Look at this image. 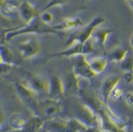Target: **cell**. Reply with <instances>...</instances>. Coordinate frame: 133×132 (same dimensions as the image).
<instances>
[{
    "label": "cell",
    "instance_id": "83f0119b",
    "mask_svg": "<svg viewBox=\"0 0 133 132\" xmlns=\"http://www.w3.org/2000/svg\"><path fill=\"white\" fill-rule=\"evenodd\" d=\"M5 113L3 112L2 107H0V128L2 127L3 123H4V121H5Z\"/></svg>",
    "mask_w": 133,
    "mask_h": 132
},
{
    "label": "cell",
    "instance_id": "836d02e7",
    "mask_svg": "<svg viewBox=\"0 0 133 132\" xmlns=\"http://www.w3.org/2000/svg\"><path fill=\"white\" fill-rule=\"evenodd\" d=\"M16 1H17V2H18V1H19V0H16Z\"/></svg>",
    "mask_w": 133,
    "mask_h": 132
},
{
    "label": "cell",
    "instance_id": "ba28073f",
    "mask_svg": "<svg viewBox=\"0 0 133 132\" xmlns=\"http://www.w3.org/2000/svg\"><path fill=\"white\" fill-rule=\"evenodd\" d=\"M66 94L64 79L58 75H52L48 79V97L54 100H62Z\"/></svg>",
    "mask_w": 133,
    "mask_h": 132
},
{
    "label": "cell",
    "instance_id": "7402d4cb",
    "mask_svg": "<svg viewBox=\"0 0 133 132\" xmlns=\"http://www.w3.org/2000/svg\"><path fill=\"white\" fill-rule=\"evenodd\" d=\"M121 69L125 72H132V58L128 55L123 61L121 63Z\"/></svg>",
    "mask_w": 133,
    "mask_h": 132
},
{
    "label": "cell",
    "instance_id": "277c9868",
    "mask_svg": "<svg viewBox=\"0 0 133 132\" xmlns=\"http://www.w3.org/2000/svg\"><path fill=\"white\" fill-rule=\"evenodd\" d=\"M16 92L22 102L25 104L35 115H38L40 100L39 95L31 90L22 81H18L15 84Z\"/></svg>",
    "mask_w": 133,
    "mask_h": 132
},
{
    "label": "cell",
    "instance_id": "2e32d148",
    "mask_svg": "<svg viewBox=\"0 0 133 132\" xmlns=\"http://www.w3.org/2000/svg\"><path fill=\"white\" fill-rule=\"evenodd\" d=\"M45 120L39 115H34L29 121H27L24 128L19 132H38L45 126Z\"/></svg>",
    "mask_w": 133,
    "mask_h": 132
},
{
    "label": "cell",
    "instance_id": "5bb4252c",
    "mask_svg": "<svg viewBox=\"0 0 133 132\" xmlns=\"http://www.w3.org/2000/svg\"><path fill=\"white\" fill-rule=\"evenodd\" d=\"M84 25V22L78 17H70L67 18L60 22L59 24L52 26L54 30L58 31H68V30H76L82 28Z\"/></svg>",
    "mask_w": 133,
    "mask_h": 132
},
{
    "label": "cell",
    "instance_id": "9a60e30c",
    "mask_svg": "<svg viewBox=\"0 0 133 132\" xmlns=\"http://www.w3.org/2000/svg\"><path fill=\"white\" fill-rule=\"evenodd\" d=\"M113 32L114 31L110 29H99L96 30L92 37L94 45L96 44L102 50H106L107 43Z\"/></svg>",
    "mask_w": 133,
    "mask_h": 132
},
{
    "label": "cell",
    "instance_id": "f546056e",
    "mask_svg": "<svg viewBox=\"0 0 133 132\" xmlns=\"http://www.w3.org/2000/svg\"><path fill=\"white\" fill-rule=\"evenodd\" d=\"M126 2H127L128 5H129V6L132 9L133 7V0H126Z\"/></svg>",
    "mask_w": 133,
    "mask_h": 132
},
{
    "label": "cell",
    "instance_id": "603a6c76",
    "mask_svg": "<svg viewBox=\"0 0 133 132\" xmlns=\"http://www.w3.org/2000/svg\"><path fill=\"white\" fill-rule=\"evenodd\" d=\"M39 18L43 23L48 25H50V24L53 22L54 19L53 13L49 12L48 11H42L39 16Z\"/></svg>",
    "mask_w": 133,
    "mask_h": 132
},
{
    "label": "cell",
    "instance_id": "d4e9b609",
    "mask_svg": "<svg viewBox=\"0 0 133 132\" xmlns=\"http://www.w3.org/2000/svg\"><path fill=\"white\" fill-rule=\"evenodd\" d=\"M14 65H14V64H6V63L2 64L0 65V75H5L8 74Z\"/></svg>",
    "mask_w": 133,
    "mask_h": 132
},
{
    "label": "cell",
    "instance_id": "8992f818",
    "mask_svg": "<svg viewBox=\"0 0 133 132\" xmlns=\"http://www.w3.org/2000/svg\"><path fill=\"white\" fill-rule=\"evenodd\" d=\"M63 109V101L61 100H54L48 98L40 101L38 115L45 120H51L57 118Z\"/></svg>",
    "mask_w": 133,
    "mask_h": 132
},
{
    "label": "cell",
    "instance_id": "ffe728a7",
    "mask_svg": "<svg viewBox=\"0 0 133 132\" xmlns=\"http://www.w3.org/2000/svg\"><path fill=\"white\" fill-rule=\"evenodd\" d=\"M26 121L25 119L21 114H14L10 117V124L13 129L19 131L24 128Z\"/></svg>",
    "mask_w": 133,
    "mask_h": 132
},
{
    "label": "cell",
    "instance_id": "d6a6232c",
    "mask_svg": "<svg viewBox=\"0 0 133 132\" xmlns=\"http://www.w3.org/2000/svg\"><path fill=\"white\" fill-rule=\"evenodd\" d=\"M83 2H88V1H89V0H82Z\"/></svg>",
    "mask_w": 133,
    "mask_h": 132
},
{
    "label": "cell",
    "instance_id": "d6986e66",
    "mask_svg": "<svg viewBox=\"0 0 133 132\" xmlns=\"http://www.w3.org/2000/svg\"><path fill=\"white\" fill-rule=\"evenodd\" d=\"M90 67L95 75L101 74L107 69L108 65V58L105 57H97L88 60Z\"/></svg>",
    "mask_w": 133,
    "mask_h": 132
},
{
    "label": "cell",
    "instance_id": "7a4b0ae2",
    "mask_svg": "<svg viewBox=\"0 0 133 132\" xmlns=\"http://www.w3.org/2000/svg\"><path fill=\"white\" fill-rule=\"evenodd\" d=\"M48 132H82L88 128L77 119H59L58 117L45 121Z\"/></svg>",
    "mask_w": 133,
    "mask_h": 132
},
{
    "label": "cell",
    "instance_id": "3957f363",
    "mask_svg": "<svg viewBox=\"0 0 133 132\" xmlns=\"http://www.w3.org/2000/svg\"><path fill=\"white\" fill-rule=\"evenodd\" d=\"M94 50H95V46H94V43L92 38L83 44L75 40H71L70 44L67 49L64 51L57 52V53H50V55L51 58L78 57L81 55H87L90 53H92L93 51H94Z\"/></svg>",
    "mask_w": 133,
    "mask_h": 132
},
{
    "label": "cell",
    "instance_id": "7c38bea8",
    "mask_svg": "<svg viewBox=\"0 0 133 132\" xmlns=\"http://www.w3.org/2000/svg\"><path fill=\"white\" fill-rule=\"evenodd\" d=\"M120 81L121 78L117 75H110L103 80L100 86V89L105 105L108 106L110 93L112 91L120 84Z\"/></svg>",
    "mask_w": 133,
    "mask_h": 132
},
{
    "label": "cell",
    "instance_id": "484cf974",
    "mask_svg": "<svg viewBox=\"0 0 133 132\" xmlns=\"http://www.w3.org/2000/svg\"><path fill=\"white\" fill-rule=\"evenodd\" d=\"M124 79L127 84H132L133 79L132 72H125L124 74Z\"/></svg>",
    "mask_w": 133,
    "mask_h": 132
},
{
    "label": "cell",
    "instance_id": "ac0fdd59",
    "mask_svg": "<svg viewBox=\"0 0 133 132\" xmlns=\"http://www.w3.org/2000/svg\"><path fill=\"white\" fill-rule=\"evenodd\" d=\"M128 55V50L121 45L114 47L108 54V59L111 62L121 64Z\"/></svg>",
    "mask_w": 133,
    "mask_h": 132
},
{
    "label": "cell",
    "instance_id": "f1b7e54d",
    "mask_svg": "<svg viewBox=\"0 0 133 132\" xmlns=\"http://www.w3.org/2000/svg\"><path fill=\"white\" fill-rule=\"evenodd\" d=\"M4 63V60H3V55H2V50H1V48H0V65Z\"/></svg>",
    "mask_w": 133,
    "mask_h": 132
},
{
    "label": "cell",
    "instance_id": "30bf717a",
    "mask_svg": "<svg viewBox=\"0 0 133 132\" xmlns=\"http://www.w3.org/2000/svg\"><path fill=\"white\" fill-rule=\"evenodd\" d=\"M19 51L23 59H32L40 53L42 45L38 39L31 37L19 44Z\"/></svg>",
    "mask_w": 133,
    "mask_h": 132
},
{
    "label": "cell",
    "instance_id": "4316f807",
    "mask_svg": "<svg viewBox=\"0 0 133 132\" xmlns=\"http://www.w3.org/2000/svg\"><path fill=\"white\" fill-rule=\"evenodd\" d=\"M126 100L130 106H132V92H129L126 95Z\"/></svg>",
    "mask_w": 133,
    "mask_h": 132
},
{
    "label": "cell",
    "instance_id": "44dd1931",
    "mask_svg": "<svg viewBox=\"0 0 133 132\" xmlns=\"http://www.w3.org/2000/svg\"><path fill=\"white\" fill-rule=\"evenodd\" d=\"M69 1L70 0H50L48 3L42 8L41 12L45 11H48L49 9L52 8H54V7L64 5L68 3Z\"/></svg>",
    "mask_w": 133,
    "mask_h": 132
},
{
    "label": "cell",
    "instance_id": "6da1fadb",
    "mask_svg": "<svg viewBox=\"0 0 133 132\" xmlns=\"http://www.w3.org/2000/svg\"><path fill=\"white\" fill-rule=\"evenodd\" d=\"M56 34L59 32L54 30L52 26L46 25L41 21L39 16H37L25 25L11 29L5 32V41H11L14 38L23 34Z\"/></svg>",
    "mask_w": 133,
    "mask_h": 132
},
{
    "label": "cell",
    "instance_id": "e0dca14e",
    "mask_svg": "<svg viewBox=\"0 0 133 132\" xmlns=\"http://www.w3.org/2000/svg\"><path fill=\"white\" fill-rule=\"evenodd\" d=\"M19 3L16 0H5L0 8V12L5 18L14 17L19 11Z\"/></svg>",
    "mask_w": 133,
    "mask_h": 132
},
{
    "label": "cell",
    "instance_id": "52a82bcc",
    "mask_svg": "<svg viewBox=\"0 0 133 132\" xmlns=\"http://www.w3.org/2000/svg\"><path fill=\"white\" fill-rule=\"evenodd\" d=\"M106 19L102 16H97L94 17L87 25H84L81 30L79 31L78 34L72 38V40H75L80 43H84L90 39L92 37L94 33L97 30V28L102 25Z\"/></svg>",
    "mask_w": 133,
    "mask_h": 132
},
{
    "label": "cell",
    "instance_id": "cb8c5ba5",
    "mask_svg": "<svg viewBox=\"0 0 133 132\" xmlns=\"http://www.w3.org/2000/svg\"><path fill=\"white\" fill-rule=\"evenodd\" d=\"M124 89L122 87H120L119 85H118L112 91L110 95V99L116 101V100H119L123 95Z\"/></svg>",
    "mask_w": 133,
    "mask_h": 132
},
{
    "label": "cell",
    "instance_id": "4dcf8cb0",
    "mask_svg": "<svg viewBox=\"0 0 133 132\" xmlns=\"http://www.w3.org/2000/svg\"><path fill=\"white\" fill-rule=\"evenodd\" d=\"M4 1H5V0H0V8H1V7H2V4L3 3Z\"/></svg>",
    "mask_w": 133,
    "mask_h": 132
},
{
    "label": "cell",
    "instance_id": "9c48e42d",
    "mask_svg": "<svg viewBox=\"0 0 133 132\" xmlns=\"http://www.w3.org/2000/svg\"><path fill=\"white\" fill-rule=\"evenodd\" d=\"M22 82L39 95L41 94H48V80H46L41 75L28 73L26 75L25 81Z\"/></svg>",
    "mask_w": 133,
    "mask_h": 132
},
{
    "label": "cell",
    "instance_id": "8fae6325",
    "mask_svg": "<svg viewBox=\"0 0 133 132\" xmlns=\"http://www.w3.org/2000/svg\"><path fill=\"white\" fill-rule=\"evenodd\" d=\"M78 58V61L72 70V73L79 79L81 78L91 79L95 78L96 75L91 69L88 60L86 58V55H81Z\"/></svg>",
    "mask_w": 133,
    "mask_h": 132
},
{
    "label": "cell",
    "instance_id": "5b68a950",
    "mask_svg": "<svg viewBox=\"0 0 133 132\" xmlns=\"http://www.w3.org/2000/svg\"><path fill=\"white\" fill-rule=\"evenodd\" d=\"M76 119L87 128H100V120L92 106L88 104H82L76 112Z\"/></svg>",
    "mask_w": 133,
    "mask_h": 132
},
{
    "label": "cell",
    "instance_id": "1f68e13d",
    "mask_svg": "<svg viewBox=\"0 0 133 132\" xmlns=\"http://www.w3.org/2000/svg\"><path fill=\"white\" fill-rule=\"evenodd\" d=\"M99 132H108V131H105V130H101L100 131H99Z\"/></svg>",
    "mask_w": 133,
    "mask_h": 132
},
{
    "label": "cell",
    "instance_id": "4fadbf2b",
    "mask_svg": "<svg viewBox=\"0 0 133 132\" xmlns=\"http://www.w3.org/2000/svg\"><path fill=\"white\" fill-rule=\"evenodd\" d=\"M18 13L21 19L25 23V24L30 22L38 16L35 6L32 4V3L28 0H25L19 3Z\"/></svg>",
    "mask_w": 133,
    "mask_h": 132
}]
</instances>
